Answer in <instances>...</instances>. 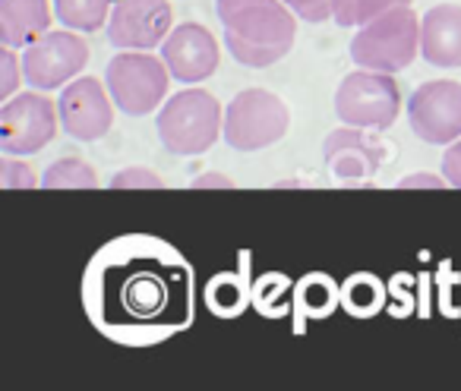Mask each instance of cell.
Instances as JSON below:
<instances>
[{
  "label": "cell",
  "mask_w": 461,
  "mask_h": 391,
  "mask_svg": "<svg viewBox=\"0 0 461 391\" xmlns=\"http://www.w3.org/2000/svg\"><path fill=\"white\" fill-rule=\"evenodd\" d=\"M218 22L230 58L253 70L288 58L297 39L294 10L285 0H218Z\"/></svg>",
  "instance_id": "6da1fadb"
},
{
  "label": "cell",
  "mask_w": 461,
  "mask_h": 391,
  "mask_svg": "<svg viewBox=\"0 0 461 391\" xmlns=\"http://www.w3.org/2000/svg\"><path fill=\"white\" fill-rule=\"evenodd\" d=\"M224 133V111L212 92L186 89L167 98L158 114V139L171 155H203Z\"/></svg>",
  "instance_id": "7a4b0ae2"
},
{
  "label": "cell",
  "mask_w": 461,
  "mask_h": 391,
  "mask_svg": "<svg viewBox=\"0 0 461 391\" xmlns=\"http://www.w3.org/2000/svg\"><path fill=\"white\" fill-rule=\"evenodd\" d=\"M420 54V16L411 7H395L364 22L351 41V60L360 70L398 73Z\"/></svg>",
  "instance_id": "3957f363"
},
{
  "label": "cell",
  "mask_w": 461,
  "mask_h": 391,
  "mask_svg": "<svg viewBox=\"0 0 461 391\" xmlns=\"http://www.w3.org/2000/svg\"><path fill=\"white\" fill-rule=\"evenodd\" d=\"M291 127L288 104L266 89H244L224 111V142L238 152H259L285 139Z\"/></svg>",
  "instance_id": "277c9868"
},
{
  "label": "cell",
  "mask_w": 461,
  "mask_h": 391,
  "mask_svg": "<svg viewBox=\"0 0 461 391\" xmlns=\"http://www.w3.org/2000/svg\"><path fill=\"white\" fill-rule=\"evenodd\" d=\"M104 83L123 114L146 117L167 98L171 70L149 51H121L104 70Z\"/></svg>",
  "instance_id": "5b68a950"
},
{
  "label": "cell",
  "mask_w": 461,
  "mask_h": 391,
  "mask_svg": "<svg viewBox=\"0 0 461 391\" xmlns=\"http://www.w3.org/2000/svg\"><path fill=\"white\" fill-rule=\"evenodd\" d=\"M335 114L348 127L389 129L402 114V89L392 73L360 70L341 79L335 92Z\"/></svg>",
  "instance_id": "8992f818"
},
{
  "label": "cell",
  "mask_w": 461,
  "mask_h": 391,
  "mask_svg": "<svg viewBox=\"0 0 461 391\" xmlns=\"http://www.w3.org/2000/svg\"><path fill=\"white\" fill-rule=\"evenodd\" d=\"M60 111L39 92L7 98L0 108V148L4 155H35L58 136Z\"/></svg>",
  "instance_id": "52a82bcc"
},
{
  "label": "cell",
  "mask_w": 461,
  "mask_h": 391,
  "mask_svg": "<svg viewBox=\"0 0 461 391\" xmlns=\"http://www.w3.org/2000/svg\"><path fill=\"white\" fill-rule=\"evenodd\" d=\"M86 64H89V45L79 39L77 29L45 32L23 51V79L32 89H58L83 73Z\"/></svg>",
  "instance_id": "ba28073f"
},
{
  "label": "cell",
  "mask_w": 461,
  "mask_h": 391,
  "mask_svg": "<svg viewBox=\"0 0 461 391\" xmlns=\"http://www.w3.org/2000/svg\"><path fill=\"white\" fill-rule=\"evenodd\" d=\"M408 120L417 139L429 146H452L455 139H461V83H423L408 98Z\"/></svg>",
  "instance_id": "9c48e42d"
},
{
  "label": "cell",
  "mask_w": 461,
  "mask_h": 391,
  "mask_svg": "<svg viewBox=\"0 0 461 391\" xmlns=\"http://www.w3.org/2000/svg\"><path fill=\"white\" fill-rule=\"evenodd\" d=\"M167 0H114L108 16V41L121 51H149L171 35Z\"/></svg>",
  "instance_id": "30bf717a"
},
{
  "label": "cell",
  "mask_w": 461,
  "mask_h": 391,
  "mask_svg": "<svg viewBox=\"0 0 461 391\" xmlns=\"http://www.w3.org/2000/svg\"><path fill=\"white\" fill-rule=\"evenodd\" d=\"M111 92L102 89V83L92 76H79L77 83H70L64 89L58 102L60 111V127L67 129V136L79 142H95L114 123V111H111Z\"/></svg>",
  "instance_id": "8fae6325"
},
{
  "label": "cell",
  "mask_w": 461,
  "mask_h": 391,
  "mask_svg": "<svg viewBox=\"0 0 461 391\" xmlns=\"http://www.w3.org/2000/svg\"><path fill=\"white\" fill-rule=\"evenodd\" d=\"M161 60L180 83H203L218 70L221 54H218V41L209 29L199 22H180L161 41Z\"/></svg>",
  "instance_id": "7c38bea8"
},
{
  "label": "cell",
  "mask_w": 461,
  "mask_h": 391,
  "mask_svg": "<svg viewBox=\"0 0 461 391\" xmlns=\"http://www.w3.org/2000/svg\"><path fill=\"white\" fill-rule=\"evenodd\" d=\"M326 164L332 167L335 177L341 180H357L376 173V167L383 164L385 152L383 142H376L373 136H366L360 127H341L335 133L326 136Z\"/></svg>",
  "instance_id": "4fadbf2b"
},
{
  "label": "cell",
  "mask_w": 461,
  "mask_h": 391,
  "mask_svg": "<svg viewBox=\"0 0 461 391\" xmlns=\"http://www.w3.org/2000/svg\"><path fill=\"white\" fill-rule=\"evenodd\" d=\"M420 54L439 70L461 67V7L439 4L429 7L420 20Z\"/></svg>",
  "instance_id": "5bb4252c"
},
{
  "label": "cell",
  "mask_w": 461,
  "mask_h": 391,
  "mask_svg": "<svg viewBox=\"0 0 461 391\" xmlns=\"http://www.w3.org/2000/svg\"><path fill=\"white\" fill-rule=\"evenodd\" d=\"M51 32L48 0H0V41L7 48H29Z\"/></svg>",
  "instance_id": "9a60e30c"
},
{
  "label": "cell",
  "mask_w": 461,
  "mask_h": 391,
  "mask_svg": "<svg viewBox=\"0 0 461 391\" xmlns=\"http://www.w3.org/2000/svg\"><path fill=\"white\" fill-rule=\"evenodd\" d=\"M114 0H54V13L67 29L77 32H98L108 22Z\"/></svg>",
  "instance_id": "2e32d148"
},
{
  "label": "cell",
  "mask_w": 461,
  "mask_h": 391,
  "mask_svg": "<svg viewBox=\"0 0 461 391\" xmlns=\"http://www.w3.org/2000/svg\"><path fill=\"white\" fill-rule=\"evenodd\" d=\"M41 186L45 190H92L98 186V177L83 158H60L45 171Z\"/></svg>",
  "instance_id": "e0dca14e"
},
{
  "label": "cell",
  "mask_w": 461,
  "mask_h": 391,
  "mask_svg": "<svg viewBox=\"0 0 461 391\" xmlns=\"http://www.w3.org/2000/svg\"><path fill=\"white\" fill-rule=\"evenodd\" d=\"M395 7H411V0H335L332 20L339 26H364Z\"/></svg>",
  "instance_id": "ac0fdd59"
},
{
  "label": "cell",
  "mask_w": 461,
  "mask_h": 391,
  "mask_svg": "<svg viewBox=\"0 0 461 391\" xmlns=\"http://www.w3.org/2000/svg\"><path fill=\"white\" fill-rule=\"evenodd\" d=\"M348 307H351V313H376L383 307V290L376 288L373 278H357L348 284Z\"/></svg>",
  "instance_id": "d6986e66"
},
{
  "label": "cell",
  "mask_w": 461,
  "mask_h": 391,
  "mask_svg": "<svg viewBox=\"0 0 461 391\" xmlns=\"http://www.w3.org/2000/svg\"><path fill=\"white\" fill-rule=\"evenodd\" d=\"M130 186H140V190H158V186H165V180L158 177L155 171H149V167H123V171H117L114 177H111V190H130Z\"/></svg>",
  "instance_id": "ffe728a7"
},
{
  "label": "cell",
  "mask_w": 461,
  "mask_h": 391,
  "mask_svg": "<svg viewBox=\"0 0 461 391\" xmlns=\"http://www.w3.org/2000/svg\"><path fill=\"white\" fill-rule=\"evenodd\" d=\"M35 183H39V180H35L32 167L23 164V161H16L14 155H7V158L0 161V186H7V190H16V186L32 190Z\"/></svg>",
  "instance_id": "44dd1931"
},
{
  "label": "cell",
  "mask_w": 461,
  "mask_h": 391,
  "mask_svg": "<svg viewBox=\"0 0 461 391\" xmlns=\"http://www.w3.org/2000/svg\"><path fill=\"white\" fill-rule=\"evenodd\" d=\"M303 22H326L332 16L335 0H285Z\"/></svg>",
  "instance_id": "7402d4cb"
},
{
  "label": "cell",
  "mask_w": 461,
  "mask_h": 391,
  "mask_svg": "<svg viewBox=\"0 0 461 391\" xmlns=\"http://www.w3.org/2000/svg\"><path fill=\"white\" fill-rule=\"evenodd\" d=\"M0 64H4V79H0V95L4 98H14L16 92V83L23 76V67L16 60V48H7L4 45V54H0Z\"/></svg>",
  "instance_id": "603a6c76"
},
{
  "label": "cell",
  "mask_w": 461,
  "mask_h": 391,
  "mask_svg": "<svg viewBox=\"0 0 461 391\" xmlns=\"http://www.w3.org/2000/svg\"><path fill=\"white\" fill-rule=\"evenodd\" d=\"M442 173H446L448 186H458L461 190V139H455L452 148L446 152V158H442Z\"/></svg>",
  "instance_id": "cb8c5ba5"
},
{
  "label": "cell",
  "mask_w": 461,
  "mask_h": 391,
  "mask_svg": "<svg viewBox=\"0 0 461 391\" xmlns=\"http://www.w3.org/2000/svg\"><path fill=\"white\" fill-rule=\"evenodd\" d=\"M307 307L313 309V313H322L326 307H332V290L326 288L322 281H310V288H307Z\"/></svg>",
  "instance_id": "d4e9b609"
},
{
  "label": "cell",
  "mask_w": 461,
  "mask_h": 391,
  "mask_svg": "<svg viewBox=\"0 0 461 391\" xmlns=\"http://www.w3.org/2000/svg\"><path fill=\"white\" fill-rule=\"evenodd\" d=\"M193 186H234L228 177H218V173H209V177H199V180H193Z\"/></svg>",
  "instance_id": "484cf974"
},
{
  "label": "cell",
  "mask_w": 461,
  "mask_h": 391,
  "mask_svg": "<svg viewBox=\"0 0 461 391\" xmlns=\"http://www.w3.org/2000/svg\"><path fill=\"white\" fill-rule=\"evenodd\" d=\"M398 186H442V180H436V177H411V180H402Z\"/></svg>",
  "instance_id": "4316f807"
}]
</instances>
